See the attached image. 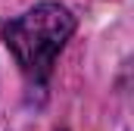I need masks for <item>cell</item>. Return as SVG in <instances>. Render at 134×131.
<instances>
[{"label":"cell","instance_id":"1","mask_svg":"<svg viewBox=\"0 0 134 131\" xmlns=\"http://www.w3.org/2000/svg\"><path fill=\"white\" fill-rule=\"evenodd\" d=\"M75 31V16L63 3H37L19 19L3 25V41L13 50L19 69L31 81H47L59 50Z\"/></svg>","mask_w":134,"mask_h":131}]
</instances>
